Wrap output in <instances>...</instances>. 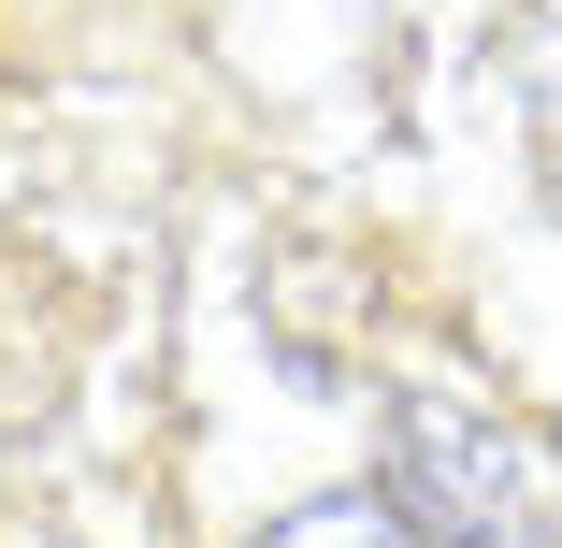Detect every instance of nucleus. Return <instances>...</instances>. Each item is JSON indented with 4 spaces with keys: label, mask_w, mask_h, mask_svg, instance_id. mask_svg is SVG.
Wrapping results in <instances>:
<instances>
[{
    "label": "nucleus",
    "mask_w": 562,
    "mask_h": 548,
    "mask_svg": "<svg viewBox=\"0 0 562 548\" xmlns=\"http://www.w3.org/2000/svg\"><path fill=\"white\" fill-rule=\"evenodd\" d=\"M390 505L418 548H562V462L491 390H390Z\"/></svg>",
    "instance_id": "obj_1"
},
{
    "label": "nucleus",
    "mask_w": 562,
    "mask_h": 548,
    "mask_svg": "<svg viewBox=\"0 0 562 548\" xmlns=\"http://www.w3.org/2000/svg\"><path fill=\"white\" fill-rule=\"evenodd\" d=\"M260 548H418V534H404V505H375V491H331V505H289Z\"/></svg>",
    "instance_id": "obj_2"
}]
</instances>
